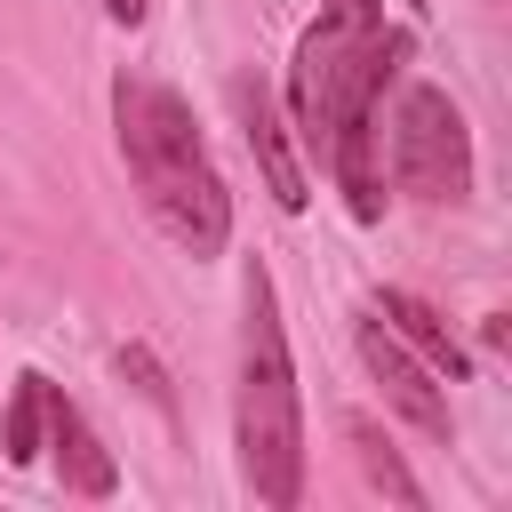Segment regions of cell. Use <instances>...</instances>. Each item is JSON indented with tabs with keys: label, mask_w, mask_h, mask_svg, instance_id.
Masks as SVG:
<instances>
[{
	"label": "cell",
	"mask_w": 512,
	"mask_h": 512,
	"mask_svg": "<svg viewBox=\"0 0 512 512\" xmlns=\"http://www.w3.org/2000/svg\"><path fill=\"white\" fill-rule=\"evenodd\" d=\"M376 320H384L400 344H416V360H424L432 376H448V384H464V376H472L464 344L448 336V320H440L424 296H408V288H384V296H376Z\"/></svg>",
	"instance_id": "obj_8"
},
{
	"label": "cell",
	"mask_w": 512,
	"mask_h": 512,
	"mask_svg": "<svg viewBox=\"0 0 512 512\" xmlns=\"http://www.w3.org/2000/svg\"><path fill=\"white\" fill-rule=\"evenodd\" d=\"M352 448H360V464H368V480H376V488H392L400 504H424V488H416V480L400 472V456H392V448H384V440H376L368 424H352Z\"/></svg>",
	"instance_id": "obj_10"
},
{
	"label": "cell",
	"mask_w": 512,
	"mask_h": 512,
	"mask_svg": "<svg viewBox=\"0 0 512 512\" xmlns=\"http://www.w3.org/2000/svg\"><path fill=\"white\" fill-rule=\"evenodd\" d=\"M392 184L416 200H464L472 192V128L448 104V88L408 80L392 104Z\"/></svg>",
	"instance_id": "obj_4"
},
{
	"label": "cell",
	"mask_w": 512,
	"mask_h": 512,
	"mask_svg": "<svg viewBox=\"0 0 512 512\" xmlns=\"http://www.w3.org/2000/svg\"><path fill=\"white\" fill-rule=\"evenodd\" d=\"M112 128H120V160L152 208V224L184 248V256H216L224 232H232V192L200 144V120L192 104L168 88V80H144V72H120L112 80Z\"/></svg>",
	"instance_id": "obj_1"
},
{
	"label": "cell",
	"mask_w": 512,
	"mask_h": 512,
	"mask_svg": "<svg viewBox=\"0 0 512 512\" xmlns=\"http://www.w3.org/2000/svg\"><path fill=\"white\" fill-rule=\"evenodd\" d=\"M40 416H48V440L40 448H56V472H64V488H80V496H112L120 488V464L104 456V440L88 432V416L48 384V400H40Z\"/></svg>",
	"instance_id": "obj_7"
},
{
	"label": "cell",
	"mask_w": 512,
	"mask_h": 512,
	"mask_svg": "<svg viewBox=\"0 0 512 512\" xmlns=\"http://www.w3.org/2000/svg\"><path fill=\"white\" fill-rule=\"evenodd\" d=\"M40 400H48V376L24 368V376H16V400H8V416H0V456H8V464H40V440H48Z\"/></svg>",
	"instance_id": "obj_9"
},
{
	"label": "cell",
	"mask_w": 512,
	"mask_h": 512,
	"mask_svg": "<svg viewBox=\"0 0 512 512\" xmlns=\"http://www.w3.org/2000/svg\"><path fill=\"white\" fill-rule=\"evenodd\" d=\"M360 360H368V376L384 384V400H392L416 432L448 440V392H440V376H432V368H424V360H416V352H408V344H400L376 312L360 320Z\"/></svg>",
	"instance_id": "obj_5"
},
{
	"label": "cell",
	"mask_w": 512,
	"mask_h": 512,
	"mask_svg": "<svg viewBox=\"0 0 512 512\" xmlns=\"http://www.w3.org/2000/svg\"><path fill=\"white\" fill-rule=\"evenodd\" d=\"M408 8H432V0H408Z\"/></svg>",
	"instance_id": "obj_12"
},
{
	"label": "cell",
	"mask_w": 512,
	"mask_h": 512,
	"mask_svg": "<svg viewBox=\"0 0 512 512\" xmlns=\"http://www.w3.org/2000/svg\"><path fill=\"white\" fill-rule=\"evenodd\" d=\"M104 16H120V24H136V16H144V0H104Z\"/></svg>",
	"instance_id": "obj_11"
},
{
	"label": "cell",
	"mask_w": 512,
	"mask_h": 512,
	"mask_svg": "<svg viewBox=\"0 0 512 512\" xmlns=\"http://www.w3.org/2000/svg\"><path fill=\"white\" fill-rule=\"evenodd\" d=\"M408 32H384L376 0H328V16L296 40V72H288V104H296V136L304 152H328V128L352 104H384V88L408 64Z\"/></svg>",
	"instance_id": "obj_3"
},
{
	"label": "cell",
	"mask_w": 512,
	"mask_h": 512,
	"mask_svg": "<svg viewBox=\"0 0 512 512\" xmlns=\"http://www.w3.org/2000/svg\"><path fill=\"white\" fill-rule=\"evenodd\" d=\"M232 440H240V480L256 504L288 512L304 496V416H296V368L280 336V296L272 272L248 264L240 280V384H232Z\"/></svg>",
	"instance_id": "obj_2"
},
{
	"label": "cell",
	"mask_w": 512,
	"mask_h": 512,
	"mask_svg": "<svg viewBox=\"0 0 512 512\" xmlns=\"http://www.w3.org/2000/svg\"><path fill=\"white\" fill-rule=\"evenodd\" d=\"M232 112H240V136H248L272 200H280V208H304L312 184H304V160H296V144H288V128H280V104H272L256 80H232Z\"/></svg>",
	"instance_id": "obj_6"
}]
</instances>
